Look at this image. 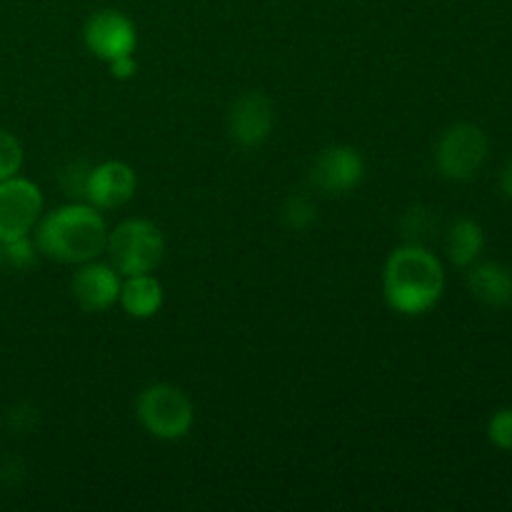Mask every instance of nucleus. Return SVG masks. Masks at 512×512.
Masks as SVG:
<instances>
[{
	"label": "nucleus",
	"mask_w": 512,
	"mask_h": 512,
	"mask_svg": "<svg viewBox=\"0 0 512 512\" xmlns=\"http://www.w3.org/2000/svg\"><path fill=\"white\" fill-rule=\"evenodd\" d=\"M438 225V220L433 218V213L425 208H410L408 213L403 215V220H400V230H403V235L408 238V243H415L420 245V240L428 238L430 230Z\"/></svg>",
	"instance_id": "obj_16"
},
{
	"label": "nucleus",
	"mask_w": 512,
	"mask_h": 512,
	"mask_svg": "<svg viewBox=\"0 0 512 512\" xmlns=\"http://www.w3.org/2000/svg\"><path fill=\"white\" fill-rule=\"evenodd\" d=\"M108 68H110V75L118 80H128L138 73V63H135L133 55H123V58L118 60H110Z\"/></svg>",
	"instance_id": "obj_20"
},
{
	"label": "nucleus",
	"mask_w": 512,
	"mask_h": 512,
	"mask_svg": "<svg viewBox=\"0 0 512 512\" xmlns=\"http://www.w3.org/2000/svg\"><path fill=\"white\" fill-rule=\"evenodd\" d=\"M318 210L305 195H290L283 205V223L293 230H305L315 223Z\"/></svg>",
	"instance_id": "obj_15"
},
{
	"label": "nucleus",
	"mask_w": 512,
	"mask_h": 512,
	"mask_svg": "<svg viewBox=\"0 0 512 512\" xmlns=\"http://www.w3.org/2000/svg\"><path fill=\"white\" fill-rule=\"evenodd\" d=\"M43 215V193L28 178L0 180V243L33 233Z\"/></svg>",
	"instance_id": "obj_6"
},
{
	"label": "nucleus",
	"mask_w": 512,
	"mask_h": 512,
	"mask_svg": "<svg viewBox=\"0 0 512 512\" xmlns=\"http://www.w3.org/2000/svg\"><path fill=\"white\" fill-rule=\"evenodd\" d=\"M365 175V160L350 145H333L315 158L310 183L330 195H343L358 188Z\"/></svg>",
	"instance_id": "obj_8"
},
{
	"label": "nucleus",
	"mask_w": 512,
	"mask_h": 512,
	"mask_svg": "<svg viewBox=\"0 0 512 512\" xmlns=\"http://www.w3.org/2000/svg\"><path fill=\"white\" fill-rule=\"evenodd\" d=\"M488 438L495 448L512 453V408H503L488 420Z\"/></svg>",
	"instance_id": "obj_18"
},
{
	"label": "nucleus",
	"mask_w": 512,
	"mask_h": 512,
	"mask_svg": "<svg viewBox=\"0 0 512 512\" xmlns=\"http://www.w3.org/2000/svg\"><path fill=\"white\" fill-rule=\"evenodd\" d=\"M485 248V233L475 220L460 218L448 230V258L458 268H470Z\"/></svg>",
	"instance_id": "obj_14"
},
{
	"label": "nucleus",
	"mask_w": 512,
	"mask_h": 512,
	"mask_svg": "<svg viewBox=\"0 0 512 512\" xmlns=\"http://www.w3.org/2000/svg\"><path fill=\"white\" fill-rule=\"evenodd\" d=\"M500 188H503V193L512 200V160L508 165H505L503 175H500Z\"/></svg>",
	"instance_id": "obj_21"
},
{
	"label": "nucleus",
	"mask_w": 512,
	"mask_h": 512,
	"mask_svg": "<svg viewBox=\"0 0 512 512\" xmlns=\"http://www.w3.org/2000/svg\"><path fill=\"white\" fill-rule=\"evenodd\" d=\"M468 288L480 303L490 305V308H510L512 305V270L508 265L488 263L470 265L468 273Z\"/></svg>",
	"instance_id": "obj_12"
},
{
	"label": "nucleus",
	"mask_w": 512,
	"mask_h": 512,
	"mask_svg": "<svg viewBox=\"0 0 512 512\" xmlns=\"http://www.w3.org/2000/svg\"><path fill=\"white\" fill-rule=\"evenodd\" d=\"M120 273L113 265L83 263V268L73 278V295L78 305L88 313H103L113 308L120 298Z\"/></svg>",
	"instance_id": "obj_11"
},
{
	"label": "nucleus",
	"mask_w": 512,
	"mask_h": 512,
	"mask_svg": "<svg viewBox=\"0 0 512 512\" xmlns=\"http://www.w3.org/2000/svg\"><path fill=\"white\" fill-rule=\"evenodd\" d=\"M140 425L158 440H180L195 423V408L188 395L168 383L148 385L135 403Z\"/></svg>",
	"instance_id": "obj_4"
},
{
	"label": "nucleus",
	"mask_w": 512,
	"mask_h": 512,
	"mask_svg": "<svg viewBox=\"0 0 512 512\" xmlns=\"http://www.w3.org/2000/svg\"><path fill=\"white\" fill-rule=\"evenodd\" d=\"M445 290L443 263L425 245L408 243L395 250L383 270V293L390 308L423 315L435 308Z\"/></svg>",
	"instance_id": "obj_1"
},
{
	"label": "nucleus",
	"mask_w": 512,
	"mask_h": 512,
	"mask_svg": "<svg viewBox=\"0 0 512 512\" xmlns=\"http://www.w3.org/2000/svg\"><path fill=\"white\" fill-rule=\"evenodd\" d=\"M85 45L105 63L123 58V55H133L135 45H138L133 20L118 10H100V13L90 15V20L85 23Z\"/></svg>",
	"instance_id": "obj_7"
},
{
	"label": "nucleus",
	"mask_w": 512,
	"mask_h": 512,
	"mask_svg": "<svg viewBox=\"0 0 512 512\" xmlns=\"http://www.w3.org/2000/svg\"><path fill=\"white\" fill-rule=\"evenodd\" d=\"M118 300L130 318L148 320L163 308V285H160V280L153 278L150 273L130 275V278H125V283L120 285Z\"/></svg>",
	"instance_id": "obj_13"
},
{
	"label": "nucleus",
	"mask_w": 512,
	"mask_h": 512,
	"mask_svg": "<svg viewBox=\"0 0 512 512\" xmlns=\"http://www.w3.org/2000/svg\"><path fill=\"white\" fill-rule=\"evenodd\" d=\"M0 245H3V260L13 265V268H30L35 263V245L30 240V235L8 240V243Z\"/></svg>",
	"instance_id": "obj_19"
},
{
	"label": "nucleus",
	"mask_w": 512,
	"mask_h": 512,
	"mask_svg": "<svg viewBox=\"0 0 512 512\" xmlns=\"http://www.w3.org/2000/svg\"><path fill=\"white\" fill-rule=\"evenodd\" d=\"M23 165V145L8 130H0V180H8L18 175Z\"/></svg>",
	"instance_id": "obj_17"
},
{
	"label": "nucleus",
	"mask_w": 512,
	"mask_h": 512,
	"mask_svg": "<svg viewBox=\"0 0 512 512\" xmlns=\"http://www.w3.org/2000/svg\"><path fill=\"white\" fill-rule=\"evenodd\" d=\"M138 188V175L123 160H105L90 168L85 180V198L93 208L115 210L128 203Z\"/></svg>",
	"instance_id": "obj_9"
},
{
	"label": "nucleus",
	"mask_w": 512,
	"mask_h": 512,
	"mask_svg": "<svg viewBox=\"0 0 512 512\" xmlns=\"http://www.w3.org/2000/svg\"><path fill=\"white\" fill-rule=\"evenodd\" d=\"M0 263H3V245H0Z\"/></svg>",
	"instance_id": "obj_22"
},
{
	"label": "nucleus",
	"mask_w": 512,
	"mask_h": 512,
	"mask_svg": "<svg viewBox=\"0 0 512 512\" xmlns=\"http://www.w3.org/2000/svg\"><path fill=\"white\" fill-rule=\"evenodd\" d=\"M35 243L48 258L60 263L83 265L98 258L108 243V228L103 215L93 205H63L38 220Z\"/></svg>",
	"instance_id": "obj_2"
},
{
	"label": "nucleus",
	"mask_w": 512,
	"mask_h": 512,
	"mask_svg": "<svg viewBox=\"0 0 512 512\" xmlns=\"http://www.w3.org/2000/svg\"><path fill=\"white\" fill-rule=\"evenodd\" d=\"M488 158V138L473 123L450 125L435 148V165L448 180H470Z\"/></svg>",
	"instance_id": "obj_5"
},
{
	"label": "nucleus",
	"mask_w": 512,
	"mask_h": 512,
	"mask_svg": "<svg viewBox=\"0 0 512 512\" xmlns=\"http://www.w3.org/2000/svg\"><path fill=\"white\" fill-rule=\"evenodd\" d=\"M105 250L113 268L130 278V275L153 273L158 268L165 253V238L158 225L150 220L128 218L115 225L113 233H108Z\"/></svg>",
	"instance_id": "obj_3"
},
{
	"label": "nucleus",
	"mask_w": 512,
	"mask_h": 512,
	"mask_svg": "<svg viewBox=\"0 0 512 512\" xmlns=\"http://www.w3.org/2000/svg\"><path fill=\"white\" fill-rule=\"evenodd\" d=\"M275 110L263 93H245L233 103L228 113V130L243 148H258L273 130Z\"/></svg>",
	"instance_id": "obj_10"
}]
</instances>
